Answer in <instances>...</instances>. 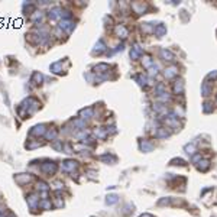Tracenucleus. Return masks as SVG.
Returning <instances> with one entry per match:
<instances>
[{"mask_svg":"<svg viewBox=\"0 0 217 217\" xmlns=\"http://www.w3.org/2000/svg\"><path fill=\"white\" fill-rule=\"evenodd\" d=\"M142 54H143V49L141 48V45H139V44H135V45H133V49H132V52H130V58L132 60H136Z\"/></svg>","mask_w":217,"mask_h":217,"instance_id":"f257e3e1","label":"nucleus"},{"mask_svg":"<svg viewBox=\"0 0 217 217\" xmlns=\"http://www.w3.org/2000/svg\"><path fill=\"white\" fill-rule=\"evenodd\" d=\"M210 161L208 159H200L198 161V164H197V168H198V171H201V172H206V171H208L210 169Z\"/></svg>","mask_w":217,"mask_h":217,"instance_id":"f03ea898","label":"nucleus"},{"mask_svg":"<svg viewBox=\"0 0 217 217\" xmlns=\"http://www.w3.org/2000/svg\"><path fill=\"white\" fill-rule=\"evenodd\" d=\"M42 171L51 175V174H54V172L56 171V165L54 164V162H46V164L42 165Z\"/></svg>","mask_w":217,"mask_h":217,"instance_id":"7ed1b4c3","label":"nucleus"},{"mask_svg":"<svg viewBox=\"0 0 217 217\" xmlns=\"http://www.w3.org/2000/svg\"><path fill=\"white\" fill-rule=\"evenodd\" d=\"M132 9L135 10V13L142 15V13L148 9V5H145V3H133V5H132Z\"/></svg>","mask_w":217,"mask_h":217,"instance_id":"20e7f679","label":"nucleus"},{"mask_svg":"<svg viewBox=\"0 0 217 217\" xmlns=\"http://www.w3.org/2000/svg\"><path fill=\"white\" fill-rule=\"evenodd\" d=\"M175 76H178V68L175 65L168 67L167 70H165V77L167 78H174Z\"/></svg>","mask_w":217,"mask_h":217,"instance_id":"39448f33","label":"nucleus"},{"mask_svg":"<svg viewBox=\"0 0 217 217\" xmlns=\"http://www.w3.org/2000/svg\"><path fill=\"white\" fill-rule=\"evenodd\" d=\"M153 33L158 36V38H162V36L167 33V28L164 25H158V26H155V29H153Z\"/></svg>","mask_w":217,"mask_h":217,"instance_id":"423d86ee","label":"nucleus"},{"mask_svg":"<svg viewBox=\"0 0 217 217\" xmlns=\"http://www.w3.org/2000/svg\"><path fill=\"white\" fill-rule=\"evenodd\" d=\"M38 201H39V198H38V196H36V194H30L29 197H28V203H29L30 208H36V206H38Z\"/></svg>","mask_w":217,"mask_h":217,"instance_id":"0eeeda50","label":"nucleus"},{"mask_svg":"<svg viewBox=\"0 0 217 217\" xmlns=\"http://www.w3.org/2000/svg\"><path fill=\"white\" fill-rule=\"evenodd\" d=\"M116 33L120 36V38H127V35H129V30H127L123 25H120V26H117V28H116Z\"/></svg>","mask_w":217,"mask_h":217,"instance_id":"6e6552de","label":"nucleus"},{"mask_svg":"<svg viewBox=\"0 0 217 217\" xmlns=\"http://www.w3.org/2000/svg\"><path fill=\"white\" fill-rule=\"evenodd\" d=\"M161 56H162V58H164L165 61H174V60H175L174 54H172L171 51H167V49H162V51H161Z\"/></svg>","mask_w":217,"mask_h":217,"instance_id":"1a4fd4ad","label":"nucleus"},{"mask_svg":"<svg viewBox=\"0 0 217 217\" xmlns=\"http://www.w3.org/2000/svg\"><path fill=\"white\" fill-rule=\"evenodd\" d=\"M15 180H16V182H19V184H25V182H29L30 180H32V177L28 175V174H22V175H17Z\"/></svg>","mask_w":217,"mask_h":217,"instance_id":"9d476101","label":"nucleus"},{"mask_svg":"<svg viewBox=\"0 0 217 217\" xmlns=\"http://www.w3.org/2000/svg\"><path fill=\"white\" fill-rule=\"evenodd\" d=\"M174 91H175L177 94H181L182 91H184V81L182 80L175 81V84H174Z\"/></svg>","mask_w":217,"mask_h":217,"instance_id":"9b49d317","label":"nucleus"},{"mask_svg":"<svg viewBox=\"0 0 217 217\" xmlns=\"http://www.w3.org/2000/svg\"><path fill=\"white\" fill-rule=\"evenodd\" d=\"M141 149L143 152H149V151H152L153 149V145H152L151 142H148V141H143L141 143Z\"/></svg>","mask_w":217,"mask_h":217,"instance_id":"f8f14e48","label":"nucleus"},{"mask_svg":"<svg viewBox=\"0 0 217 217\" xmlns=\"http://www.w3.org/2000/svg\"><path fill=\"white\" fill-rule=\"evenodd\" d=\"M77 167V162H72V161H67L64 162V171H71V169H76Z\"/></svg>","mask_w":217,"mask_h":217,"instance_id":"ddd939ff","label":"nucleus"},{"mask_svg":"<svg viewBox=\"0 0 217 217\" xmlns=\"http://www.w3.org/2000/svg\"><path fill=\"white\" fill-rule=\"evenodd\" d=\"M168 136H169V132H168L165 127H161V129H158L157 138H168Z\"/></svg>","mask_w":217,"mask_h":217,"instance_id":"4468645a","label":"nucleus"},{"mask_svg":"<svg viewBox=\"0 0 217 217\" xmlns=\"http://www.w3.org/2000/svg\"><path fill=\"white\" fill-rule=\"evenodd\" d=\"M142 62H143V67H145V68H151V67H153V61H152L151 56H145V58L142 60Z\"/></svg>","mask_w":217,"mask_h":217,"instance_id":"2eb2a0df","label":"nucleus"},{"mask_svg":"<svg viewBox=\"0 0 217 217\" xmlns=\"http://www.w3.org/2000/svg\"><path fill=\"white\" fill-rule=\"evenodd\" d=\"M133 78H135V80L139 83V86H146V78L142 76V74H139V76H135Z\"/></svg>","mask_w":217,"mask_h":217,"instance_id":"dca6fc26","label":"nucleus"},{"mask_svg":"<svg viewBox=\"0 0 217 217\" xmlns=\"http://www.w3.org/2000/svg\"><path fill=\"white\" fill-rule=\"evenodd\" d=\"M201 91H203V96H208V94H210V87H208V83L207 81H206V83H204V84H203V87H201Z\"/></svg>","mask_w":217,"mask_h":217,"instance_id":"f3484780","label":"nucleus"},{"mask_svg":"<svg viewBox=\"0 0 217 217\" xmlns=\"http://www.w3.org/2000/svg\"><path fill=\"white\" fill-rule=\"evenodd\" d=\"M185 151H187V153H194V152H196V143L185 145Z\"/></svg>","mask_w":217,"mask_h":217,"instance_id":"a211bd4d","label":"nucleus"},{"mask_svg":"<svg viewBox=\"0 0 217 217\" xmlns=\"http://www.w3.org/2000/svg\"><path fill=\"white\" fill-rule=\"evenodd\" d=\"M117 203V196H109L107 197V204H114Z\"/></svg>","mask_w":217,"mask_h":217,"instance_id":"6ab92c4d","label":"nucleus"},{"mask_svg":"<svg viewBox=\"0 0 217 217\" xmlns=\"http://www.w3.org/2000/svg\"><path fill=\"white\" fill-rule=\"evenodd\" d=\"M171 164L172 165H185V161L184 159H172Z\"/></svg>","mask_w":217,"mask_h":217,"instance_id":"aec40b11","label":"nucleus"},{"mask_svg":"<svg viewBox=\"0 0 217 217\" xmlns=\"http://www.w3.org/2000/svg\"><path fill=\"white\" fill-rule=\"evenodd\" d=\"M38 188L42 190V191H46V190H48V185H46L45 182H39V184H38Z\"/></svg>","mask_w":217,"mask_h":217,"instance_id":"412c9836","label":"nucleus"},{"mask_svg":"<svg viewBox=\"0 0 217 217\" xmlns=\"http://www.w3.org/2000/svg\"><path fill=\"white\" fill-rule=\"evenodd\" d=\"M203 109H204V111H206V113H208V111H211V110H213V107H211V104H210V103H206Z\"/></svg>","mask_w":217,"mask_h":217,"instance_id":"4be33fe9","label":"nucleus"},{"mask_svg":"<svg viewBox=\"0 0 217 217\" xmlns=\"http://www.w3.org/2000/svg\"><path fill=\"white\" fill-rule=\"evenodd\" d=\"M208 78H211V80H216V78H217V71H214V72H210V74H208Z\"/></svg>","mask_w":217,"mask_h":217,"instance_id":"5701e85b","label":"nucleus"},{"mask_svg":"<svg viewBox=\"0 0 217 217\" xmlns=\"http://www.w3.org/2000/svg\"><path fill=\"white\" fill-rule=\"evenodd\" d=\"M198 159H201V155H194V158H192V161H194V162H197Z\"/></svg>","mask_w":217,"mask_h":217,"instance_id":"b1692460","label":"nucleus"},{"mask_svg":"<svg viewBox=\"0 0 217 217\" xmlns=\"http://www.w3.org/2000/svg\"><path fill=\"white\" fill-rule=\"evenodd\" d=\"M139 217H153V216L149 214V213H145V214H142V216H139Z\"/></svg>","mask_w":217,"mask_h":217,"instance_id":"393cba45","label":"nucleus"}]
</instances>
